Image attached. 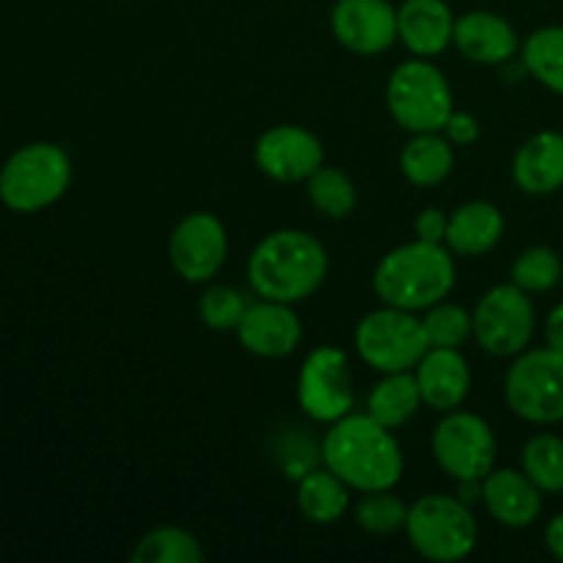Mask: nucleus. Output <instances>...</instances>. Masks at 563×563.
Segmentation results:
<instances>
[{
    "instance_id": "obj_1",
    "label": "nucleus",
    "mask_w": 563,
    "mask_h": 563,
    "mask_svg": "<svg viewBox=\"0 0 563 563\" xmlns=\"http://www.w3.org/2000/svg\"><path fill=\"white\" fill-rule=\"evenodd\" d=\"M322 462L355 493L394 489L405 476V454L394 429L377 423L368 412H350L330 423Z\"/></svg>"
},
{
    "instance_id": "obj_2",
    "label": "nucleus",
    "mask_w": 563,
    "mask_h": 563,
    "mask_svg": "<svg viewBox=\"0 0 563 563\" xmlns=\"http://www.w3.org/2000/svg\"><path fill=\"white\" fill-rule=\"evenodd\" d=\"M330 258L322 242L300 229H278L264 236L247 258V280L262 300L297 302L322 289Z\"/></svg>"
},
{
    "instance_id": "obj_3",
    "label": "nucleus",
    "mask_w": 563,
    "mask_h": 563,
    "mask_svg": "<svg viewBox=\"0 0 563 563\" xmlns=\"http://www.w3.org/2000/svg\"><path fill=\"white\" fill-rule=\"evenodd\" d=\"M456 284L454 253L445 245L412 240L385 253L374 267V295L383 306L421 313L443 302Z\"/></svg>"
},
{
    "instance_id": "obj_4",
    "label": "nucleus",
    "mask_w": 563,
    "mask_h": 563,
    "mask_svg": "<svg viewBox=\"0 0 563 563\" xmlns=\"http://www.w3.org/2000/svg\"><path fill=\"white\" fill-rule=\"evenodd\" d=\"M405 533L410 548L434 563L465 561L478 544V522L460 495L432 493L418 498L410 506Z\"/></svg>"
},
{
    "instance_id": "obj_5",
    "label": "nucleus",
    "mask_w": 563,
    "mask_h": 563,
    "mask_svg": "<svg viewBox=\"0 0 563 563\" xmlns=\"http://www.w3.org/2000/svg\"><path fill=\"white\" fill-rule=\"evenodd\" d=\"M385 104L396 124L416 132H443L445 121L454 113V91L449 77L429 58H416L396 66L385 86Z\"/></svg>"
},
{
    "instance_id": "obj_6",
    "label": "nucleus",
    "mask_w": 563,
    "mask_h": 563,
    "mask_svg": "<svg viewBox=\"0 0 563 563\" xmlns=\"http://www.w3.org/2000/svg\"><path fill=\"white\" fill-rule=\"evenodd\" d=\"M71 185V159L55 143H27L0 168V201L11 212L31 214L53 207Z\"/></svg>"
},
{
    "instance_id": "obj_7",
    "label": "nucleus",
    "mask_w": 563,
    "mask_h": 563,
    "mask_svg": "<svg viewBox=\"0 0 563 563\" xmlns=\"http://www.w3.org/2000/svg\"><path fill=\"white\" fill-rule=\"evenodd\" d=\"M504 396L517 418L537 427L563 421V352L537 346L515 357L504 379Z\"/></svg>"
},
{
    "instance_id": "obj_8",
    "label": "nucleus",
    "mask_w": 563,
    "mask_h": 563,
    "mask_svg": "<svg viewBox=\"0 0 563 563\" xmlns=\"http://www.w3.org/2000/svg\"><path fill=\"white\" fill-rule=\"evenodd\" d=\"M429 350L423 322L401 308H374L357 322L355 352L379 374L412 372Z\"/></svg>"
},
{
    "instance_id": "obj_9",
    "label": "nucleus",
    "mask_w": 563,
    "mask_h": 563,
    "mask_svg": "<svg viewBox=\"0 0 563 563\" xmlns=\"http://www.w3.org/2000/svg\"><path fill=\"white\" fill-rule=\"evenodd\" d=\"M432 456L440 471L454 482H482L495 471L498 440L493 427L462 407L443 412L432 432Z\"/></svg>"
},
{
    "instance_id": "obj_10",
    "label": "nucleus",
    "mask_w": 563,
    "mask_h": 563,
    "mask_svg": "<svg viewBox=\"0 0 563 563\" xmlns=\"http://www.w3.org/2000/svg\"><path fill=\"white\" fill-rule=\"evenodd\" d=\"M537 330V308L520 286L498 284L473 308V339L493 357H517Z\"/></svg>"
},
{
    "instance_id": "obj_11",
    "label": "nucleus",
    "mask_w": 563,
    "mask_h": 563,
    "mask_svg": "<svg viewBox=\"0 0 563 563\" xmlns=\"http://www.w3.org/2000/svg\"><path fill=\"white\" fill-rule=\"evenodd\" d=\"M297 405L317 423H335L355 405L350 357L341 346L324 344L308 352L297 372Z\"/></svg>"
},
{
    "instance_id": "obj_12",
    "label": "nucleus",
    "mask_w": 563,
    "mask_h": 563,
    "mask_svg": "<svg viewBox=\"0 0 563 563\" xmlns=\"http://www.w3.org/2000/svg\"><path fill=\"white\" fill-rule=\"evenodd\" d=\"M229 256L225 225L212 212H190L174 225L168 240L170 267L187 284H209Z\"/></svg>"
},
{
    "instance_id": "obj_13",
    "label": "nucleus",
    "mask_w": 563,
    "mask_h": 563,
    "mask_svg": "<svg viewBox=\"0 0 563 563\" xmlns=\"http://www.w3.org/2000/svg\"><path fill=\"white\" fill-rule=\"evenodd\" d=\"M253 163L267 179L297 185L324 165V146L311 130L300 124H275L258 135Z\"/></svg>"
},
{
    "instance_id": "obj_14",
    "label": "nucleus",
    "mask_w": 563,
    "mask_h": 563,
    "mask_svg": "<svg viewBox=\"0 0 563 563\" xmlns=\"http://www.w3.org/2000/svg\"><path fill=\"white\" fill-rule=\"evenodd\" d=\"M330 31L350 53L379 55L399 42L396 5L390 0H335Z\"/></svg>"
},
{
    "instance_id": "obj_15",
    "label": "nucleus",
    "mask_w": 563,
    "mask_h": 563,
    "mask_svg": "<svg viewBox=\"0 0 563 563\" xmlns=\"http://www.w3.org/2000/svg\"><path fill=\"white\" fill-rule=\"evenodd\" d=\"M236 335H240L242 350L251 352V355L262 357V361H280L300 346L302 322L289 302L258 297V302L247 306Z\"/></svg>"
},
{
    "instance_id": "obj_16",
    "label": "nucleus",
    "mask_w": 563,
    "mask_h": 563,
    "mask_svg": "<svg viewBox=\"0 0 563 563\" xmlns=\"http://www.w3.org/2000/svg\"><path fill=\"white\" fill-rule=\"evenodd\" d=\"M454 47L462 58L482 66H506L520 53V36L506 16L495 11H467L456 16Z\"/></svg>"
},
{
    "instance_id": "obj_17",
    "label": "nucleus",
    "mask_w": 563,
    "mask_h": 563,
    "mask_svg": "<svg viewBox=\"0 0 563 563\" xmlns=\"http://www.w3.org/2000/svg\"><path fill=\"white\" fill-rule=\"evenodd\" d=\"M542 495L522 467H495L482 478L484 509L504 528H531L542 515Z\"/></svg>"
},
{
    "instance_id": "obj_18",
    "label": "nucleus",
    "mask_w": 563,
    "mask_h": 563,
    "mask_svg": "<svg viewBox=\"0 0 563 563\" xmlns=\"http://www.w3.org/2000/svg\"><path fill=\"white\" fill-rule=\"evenodd\" d=\"M399 42L416 58H434L454 44L456 16L445 0H405L396 9Z\"/></svg>"
},
{
    "instance_id": "obj_19",
    "label": "nucleus",
    "mask_w": 563,
    "mask_h": 563,
    "mask_svg": "<svg viewBox=\"0 0 563 563\" xmlns=\"http://www.w3.org/2000/svg\"><path fill=\"white\" fill-rule=\"evenodd\" d=\"M412 374H416L418 388H421L423 405L438 412L456 410V407L465 405L467 394H471L473 374L460 350L429 346L427 355L412 368Z\"/></svg>"
},
{
    "instance_id": "obj_20",
    "label": "nucleus",
    "mask_w": 563,
    "mask_h": 563,
    "mask_svg": "<svg viewBox=\"0 0 563 563\" xmlns=\"http://www.w3.org/2000/svg\"><path fill=\"white\" fill-rule=\"evenodd\" d=\"M511 179L526 196H553L563 190V132L544 130L528 137L511 159Z\"/></svg>"
},
{
    "instance_id": "obj_21",
    "label": "nucleus",
    "mask_w": 563,
    "mask_h": 563,
    "mask_svg": "<svg viewBox=\"0 0 563 563\" xmlns=\"http://www.w3.org/2000/svg\"><path fill=\"white\" fill-rule=\"evenodd\" d=\"M506 220L495 203L467 201L449 214L445 247L454 256H484L504 240Z\"/></svg>"
},
{
    "instance_id": "obj_22",
    "label": "nucleus",
    "mask_w": 563,
    "mask_h": 563,
    "mask_svg": "<svg viewBox=\"0 0 563 563\" xmlns=\"http://www.w3.org/2000/svg\"><path fill=\"white\" fill-rule=\"evenodd\" d=\"M456 163L454 143L440 132H416L401 148V174L416 187H438L451 176Z\"/></svg>"
},
{
    "instance_id": "obj_23",
    "label": "nucleus",
    "mask_w": 563,
    "mask_h": 563,
    "mask_svg": "<svg viewBox=\"0 0 563 563\" xmlns=\"http://www.w3.org/2000/svg\"><path fill=\"white\" fill-rule=\"evenodd\" d=\"M297 509L313 526H335L350 511V487L333 471H308L297 482Z\"/></svg>"
},
{
    "instance_id": "obj_24",
    "label": "nucleus",
    "mask_w": 563,
    "mask_h": 563,
    "mask_svg": "<svg viewBox=\"0 0 563 563\" xmlns=\"http://www.w3.org/2000/svg\"><path fill=\"white\" fill-rule=\"evenodd\" d=\"M421 388L412 372H394L383 374L377 385L372 388L366 401V412L377 423L388 429H399L421 410Z\"/></svg>"
},
{
    "instance_id": "obj_25",
    "label": "nucleus",
    "mask_w": 563,
    "mask_h": 563,
    "mask_svg": "<svg viewBox=\"0 0 563 563\" xmlns=\"http://www.w3.org/2000/svg\"><path fill=\"white\" fill-rule=\"evenodd\" d=\"M528 75L563 97V25L537 27L520 47Z\"/></svg>"
},
{
    "instance_id": "obj_26",
    "label": "nucleus",
    "mask_w": 563,
    "mask_h": 563,
    "mask_svg": "<svg viewBox=\"0 0 563 563\" xmlns=\"http://www.w3.org/2000/svg\"><path fill=\"white\" fill-rule=\"evenodd\" d=\"M135 563H201L203 548L190 531L176 526L152 528L132 550Z\"/></svg>"
},
{
    "instance_id": "obj_27",
    "label": "nucleus",
    "mask_w": 563,
    "mask_h": 563,
    "mask_svg": "<svg viewBox=\"0 0 563 563\" xmlns=\"http://www.w3.org/2000/svg\"><path fill=\"white\" fill-rule=\"evenodd\" d=\"M306 192L311 207L330 220L346 218L357 203L355 181L335 165H322L313 170L306 179Z\"/></svg>"
},
{
    "instance_id": "obj_28",
    "label": "nucleus",
    "mask_w": 563,
    "mask_h": 563,
    "mask_svg": "<svg viewBox=\"0 0 563 563\" xmlns=\"http://www.w3.org/2000/svg\"><path fill=\"white\" fill-rule=\"evenodd\" d=\"M520 467L544 495L563 493V440L559 434H533L520 454Z\"/></svg>"
},
{
    "instance_id": "obj_29",
    "label": "nucleus",
    "mask_w": 563,
    "mask_h": 563,
    "mask_svg": "<svg viewBox=\"0 0 563 563\" xmlns=\"http://www.w3.org/2000/svg\"><path fill=\"white\" fill-rule=\"evenodd\" d=\"M410 506L394 493V489H372L361 493L357 504L352 506V517L361 531L368 537H390V533L405 531Z\"/></svg>"
},
{
    "instance_id": "obj_30",
    "label": "nucleus",
    "mask_w": 563,
    "mask_h": 563,
    "mask_svg": "<svg viewBox=\"0 0 563 563\" xmlns=\"http://www.w3.org/2000/svg\"><path fill=\"white\" fill-rule=\"evenodd\" d=\"M563 278V262L559 251L548 245L526 247L511 264V284L520 286L528 295L553 291Z\"/></svg>"
},
{
    "instance_id": "obj_31",
    "label": "nucleus",
    "mask_w": 563,
    "mask_h": 563,
    "mask_svg": "<svg viewBox=\"0 0 563 563\" xmlns=\"http://www.w3.org/2000/svg\"><path fill=\"white\" fill-rule=\"evenodd\" d=\"M421 322L429 346L462 350L473 339V311H465L456 302H438L429 311H423Z\"/></svg>"
},
{
    "instance_id": "obj_32",
    "label": "nucleus",
    "mask_w": 563,
    "mask_h": 563,
    "mask_svg": "<svg viewBox=\"0 0 563 563\" xmlns=\"http://www.w3.org/2000/svg\"><path fill=\"white\" fill-rule=\"evenodd\" d=\"M247 306L251 302L245 300L240 289L229 284H212L203 289V295L198 297V313H201V322L207 324L209 330H218V333H225V330L240 328L242 317H245Z\"/></svg>"
},
{
    "instance_id": "obj_33",
    "label": "nucleus",
    "mask_w": 563,
    "mask_h": 563,
    "mask_svg": "<svg viewBox=\"0 0 563 563\" xmlns=\"http://www.w3.org/2000/svg\"><path fill=\"white\" fill-rule=\"evenodd\" d=\"M443 135L449 137L454 146H473V143L482 137V124H478V119L473 113L454 108V113H451L449 121H445Z\"/></svg>"
},
{
    "instance_id": "obj_34",
    "label": "nucleus",
    "mask_w": 563,
    "mask_h": 563,
    "mask_svg": "<svg viewBox=\"0 0 563 563\" xmlns=\"http://www.w3.org/2000/svg\"><path fill=\"white\" fill-rule=\"evenodd\" d=\"M445 231H449V214L443 209L427 207L416 218V240L445 245Z\"/></svg>"
},
{
    "instance_id": "obj_35",
    "label": "nucleus",
    "mask_w": 563,
    "mask_h": 563,
    "mask_svg": "<svg viewBox=\"0 0 563 563\" xmlns=\"http://www.w3.org/2000/svg\"><path fill=\"white\" fill-rule=\"evenodd\" d=\"M544 341H548V346H553V350L563 352V302L553 306V311L544 319Z\"/></svg>"
},
{
    "instance_id": "obj_36",
    "label": "nucleus",
    "mask_w": 563,
    "mask_h": 563,
    "mask_svg": "<svg viewBox=\"0 0 563 563\" xmlns=\"http://www.w3.org/2000/svg\"><path fill=\"white\" fill-rule=\"evenodd\" d=\"M544 548L550 550L553 559L563 561V511L555 515L553 520L548 522V528H544Z\"/></svg>"
}]
</instances>
